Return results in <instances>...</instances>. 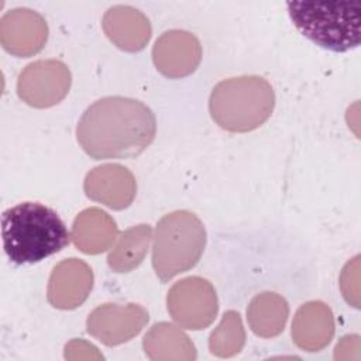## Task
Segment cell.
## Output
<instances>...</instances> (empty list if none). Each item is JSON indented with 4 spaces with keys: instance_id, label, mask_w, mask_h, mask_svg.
I'll return each mask as SVG.
<instances>
[{
    "instance_id": "obj_1",
    "label": "cell",
    "mask_w": 361,
    "mask_h": 361,
    "mask_svg": "<svg viewBox=\"0 0 361 361\" xmlns=\"http://www.w3.org/2000/svg\"><path fill=\"white\" fill-rule=\"evenodd\" d=\"M157 120L142 102L109 96L96 100L82 114L76 138L93 159H126L140 155L154 140Z\"/></svg>"
},
{
    "instance_id": "obj_2",
    "label": "cell",
    "mask_w": 361,
    "mask_h": 361,
    "mask_svg": "<svg viewBox=\"0 0 361 361\" xmlns=\"http://www.w3.org/2000/svg\"><path fill=\"white\" fill-rule=\"evenodd\" d=\"M3 247L14 264H34L62 251L72 235L51 207L23 202L3 212Z\"/></svg>"
},
{
    "instance_id": "obj_3",
    "label": "cell",
    "mask_w": 361,
    "mask_h": 361,
    "mask_svg": "<svg viewBox=\"0 0 361 361\" xmlns=\"http://www.w3.org/2000/svg\"><path fill=\"white\" fill-rule=\"evenodd\" d=\"M275 93L271 83L255 75L219 82L209 99L212 118L231 133H248L262 126L272 114Z\"/></svg>"
},
{
    "instance_id": "obj_4",
    "label": "cell",
    "mask_w": 361,
    "mask_h": 361,
    "mask_svg": "<svg viewBox=\"0 0 361 361\" xmlns=\"http://www.w3.org/2000/svg\"><path fill=\"white\" fill-rule=\"evenodd\" d=\"M293 25L316 45L345 52L360 45V1H288Z\"/></svg>"
},
{
    "instance_id": "obj_5",
    "label": "cell",
    "mask_w": 361,
    "mask_h": 361,
    "mask_svg": "<svg viewBox=\"0 0 361 361\" xmlns=\"http://www.w3.org/2000/svg\"><path fill=\"white\" fill-rule=\"evenodd\" d=\"M206 230L199 217L188 210L165 214L157 224L152 268L166 282L193 268L204 250Z\"/></svg>"
},
{
    "instance_id": "obj_6",
    "label": "cell",
    "mask_w": 361,
    "mask_h": 361,
    "mask_svg": "<svg viewBox=\"0 0 361 361\" xmlns=\"http://www.w3.org/2000/svg\"><path fill=\"white\" fill-rule=\"evenodd\" d=\"M166 307L171 317L180 327L203 330L217 316V293L207 279L188 276L171 286L166 296Z\"/></svg>"
},
{
    "instance_id": "obj_7",
    "label": "cell",
    "mask_w": 361,
    "mask_h": 361,
    "mask_svg": "<svg viewBox=\"0 0 361 361\" xmlns=\"http://www.w3.org/2000/svg\"><path fill=\"white\" fill-rule=\"evenodd\" d=\"M72 76L69 68L56 59L28 63L17 80L18 97L28 106L47 109L58 104L69 92Z\"/></svg>"
},
{
    "instance_id": "obj_8",
    "label": "cell",
    "mask_w": 361,
    "mask_h": 361,
    "mask_svg": "<svg viewBox=\"0 0 361 361\" xmlns=\"http://www.w3.org/2000/svg\"><path fill=\"white\" fill-rule=\"evenodd\" d=\"M149 314L137 303H104L92 310L86 330L104 345H117L135 337L147 324Z\"/></svg>"
},
{
    "instance_id": "obj_9",
    "label": "cell",
    "mask_w": 361,
    "mask_h": 361,
    "mask_svg": "<svg viewBox=\"0 0 361 361\" xmlns=\"http://www.w3.org/2000/svg\"><path fill=\"white\" fill-rule=\"evenodd\" d=\"M48 39V25L41 14L18 7L0 20V42L11 55L28 58L38 54Z\"/></svg>"
},
{
    "instance_id": "obj_10",
    "label": "cell",
    "mask_w": 361,
    "mask_h": 361,
    "mask_svg": "<svg viewBox=\"0 0 361 361\" xmlns=\"http://www.w3.org/2000/svg\"><path fill=\"white\" fill-rule=\"evenodd\" d=\"M152 61L158 72L171 79L185 78L196 71L202 61V45L196 35L183 30H171L155 41Z\"/></svg>"
},
{
    "instance_id": "obj_11",
    "label": "cell",
    "mask_w": 361,
    "mask_h": 361,
    "mask_svg": "<svg viewBox=\"0 0 361 361\" xmlns=\"http://www.w3.org/2000/svg\"><path fill=\"white\" fill-rule=\"evenodd\" d=\"M83 189L89 199L110 209L121 210L133 203L137 183L134 175L126 166L103 164L87 172Z\"/></svg>"
},
{
    "instance_id": "obj_12",
    "label": "cell",
    "mask_w": 361,
    "mask_h": 361,
    "mask_svg": "<svg viewBox=\"0 0 361 361\" xmlns=\"http://www.w3.org/2000/svg\"><path fill=\"white\" fill-rule=\"evenodd\" d=\"M93 288V271L79 258H68L56 264L47 289L48 302L62 310L80 306Z\"/></svg>"
},
{
    "instance_id": "obj_13",
    "label": "cell",
    "mask_w": 361,
    "mask_h": 361,
    "mask_svg": "<svg viewBox=\"0 0 361 361\" xmlns=\"http://www.w3.org/2000/svg\"><path fill=\"white\" fill-rule=\"evenodd\" d=\"M107 38L120 49L137 52L144 49L151 38V24L145 14L131 6H113L102 20Z\"/></svg>"
},
{
    "instance_id": "obj_14",
    "label": "cell",
    "mask_w": 361,
    "mask_h": 361,
    "mask_svg": "<svg viewBox=\"0 0 361 361\" xmlns=\"http://www.w3.org/2000/svg\"><path fill=\"white\" fill-rule=\"evenodd\" d=\"M290 334L300 350L309 353L323 350L334 336L331 309L320 300L306 302L295 313Z\"/></svg>"
},
{
    "instance_id": "obj_15",
    "label": "cell",
    "mask_w": 361,
    "mask_h": 361,
    "mask_svg": "<svg viewBox=\"0 0 361 361\" xmlns=\"http://www.w3.org/2000/svg\"><path fill=\"white\" fill-rule=\"evenodd\" d=\"M118 228L114 219L99 207H89L82 210L72 226V241L83 254H100L109 250Z\"/></svg>"
},
{
    "instance_id": "obj_16",
    "label": "cell",
    "mask_w": 361,
    "mask_h": 361,
    "mask_svg": "<svg viewBox=\"0 0 361 361\" xmlns=\"http://www.w3.org/2000/svg\"><path fill=\"white\" fill-rule=\"evenodd\" d=\"M142 347L147 357L155 361H190L197 355L189 336L166 322L155 323L147 331Z\"/></svg>"
},
{
    "instance_id": "obj_17",
    "label": "cell",
    "mask_w": 361,
    "mask_h": 361,
    "mask_svg": "<svg viewBox=\"0 0 361 361\" xmlns=\"http://www.w3.org/2000/svg\"><path fill=\"white\" fill-rule=\"evenodd\" d=\"M289 316V306L283 296L262 292L254 296L247 307V322L254 334L271 338L281 334Z\"/></svg>"
},
{
    "instance_id": "obj_18",
    "label": "cell",
    "mask_w": 361,
    "mask_h": 361,
    "mask_svg": "<svg viewBox=\"0 0 361 361\" xmlns=\"http://www.w3.org/2000/svg\"><path fill=\"white\" fill-rule=\"evenodd\" d=\"M152 238L149 224H138L127 228L118 235L117 243L107 257L109 267L118 274L135 269L145 258Z\"/></svg>"
},
{
    "instance_id": "obj_19",
    "label": "cell",
    "mask_w": 361,
    "mask_h": 361,
    "mask_svg": "<svg viewBox=\"0 0 361 361\" xmlns=\"http://www.w3.org/2000/svg\"><path fill=\"white\" fill-rule=\"evenodd\" d=\"M244 343L245 331L240 313L235 310L226 312L219 326L210 334L209 348L212 354L221 358L233 357L241 351Z\"/></svg>"
},
{
    "instance_id": "obj_20",
    "label": "cell",
    "mask_w": 361,
    "mask_h": 361,
    "mask_svg": "<svg viewBox=\"0 0 361 361\" xmlns=\"http://www.w3.org/2000/svg\"><path fill=\"white\" fill-rule=\"evenodd\" d=\"M358 259L354 257L345 264L340 276V288L344 299L351 303L354 307H358Z\"/></svg>"
}]
</instances>
